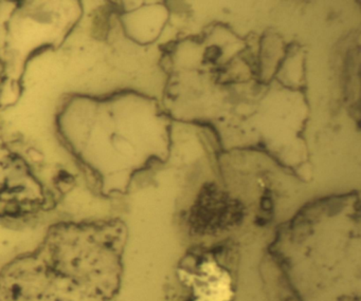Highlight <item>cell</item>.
<instances>
[{"label": "cell", "instance_id": "cell-1", "mask_svg": "<svg viewBox=\"0 0 361 301\" xmlns=\"http://www.w3.org/2000/svg\"><path fill=\"white\" fill-rule=\"evenodd\" d=\"M115 223H65L0 269V301H113L122 273Z\"/></svg>", "mask_w": 361, "mask_h": 301}]
</instances>
